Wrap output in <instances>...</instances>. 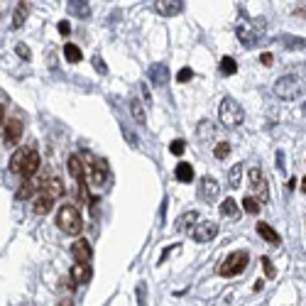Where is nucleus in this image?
<instances>
[{
    "label": "nucleus",
    "mask_w": 306,
    "mask_h": 306,
    "mask_svg": "<svg viewBox=\"0 0 306 306\" xmlns=\"http://www.w3.org/2000/svg\"><path fill=\"white\" fill-rule=\"evenodd\" d=\"M243 120H245V113L237 106V100L225 96L221 100V106H218V123H221L223 127H228V130H235Z\"/></svg>",
    "instance_id": "nucleus-1"
},
{
    "label": "nucleus",
    "mask_w": 306,
    "mask_h": 306,
    "mask_svg": "<svg viewBox=\"0 0 306 306\" xmlns=\"http://www.w3.org/2000/svg\"><path fill=\"white\" fill-rule=\"evenodd\" d=\"M56 225L66 235H79L84 230V218H81V213H79L76 206H61L56 211Z\"/></svg>",
    "instance_id": "nucleus-2"
},
{
    "label": "nucleus",
    "mask_w": 306,
    "mask_h": 306,
    "mask_svg": "<svg viewBox=\"0 0 306 306\" xmlns=\"http://www.w3.org/2000/svg\"><path fill=\"white\" fill-rule=\"evenodd\" d=\"M275 93L282 100H296V98L304 93V84H301V76L296 74H287V76H279L277 84H275Z\"/></svg>",
    "instance_id": "nucleus-3"
},
{
    "label": "nucleus",
    "mask_w": 306,
    "mask_h": 306,
    "mask_svg": "<svg viewBox=\"0 0 306 306\" xmlns=\"http://www.w3.org/2000/svg\"><path fill=\"white\" fill-rule=\"evenodd\" d=\"M248 260H250V257H248L245 250L230 252L221 262V267H218V275H221V277H235V275H240V272L248 267Z\"/></svg>",
    "instance_id": "nucleus-4"
},
{
    "label": "nucleus",
    "mask_w": 306,
    "mask_h": 306,
    "mask_svg": "<svg viewBox=\"0 0 306 306\" xmlns=\"http://www.w3.org/2000/svg\"><path fill=\"white\" fill-rule=\"evenodd\" d=\"M3 125H5V130H3V140H5V145H8V147L17 145L20 138H22V120H20V118H10V120H5Z\"/></svg>",
    "instance_id": "nucleus-5"
},
{
    "label": "nucleus",
    "mask_w": 306,
    "mask_h": 306,
    "mask_svg": "<svg viewBox=\"0 0 306 306\" xmlns=\"http://www.w3.org/2000/svg\"><path fill=\"white\" fill-rule=\"evenodd\" d=\"M248 181H250V186L260 194V203H267V179H264V174H262V169H257V167H252L250 172H248Z\"/></svg>",
    "instance_id": "nucleus-6"
},
{
    "label": "nucleus",
    "mask_w": 306,
    "mask_h": 306,
    "mask_svg": "<svg viewBox=\"0 0 306 306\" xmlns=\"http://www.w3.org/2000/svg\"><path fill=\"white\" fill-rule=\"evenodd\" d=\"M194 240L196 243H211L213 237L218 235V223L216 221H201L198 225L194 228Z\"/></svg>",
    "instance_id": "nucleus-7"
},
{
    "label": "nucleus",
    "mask_w": 306,
    "mask_h": 306,
    "mask_svg": "<svg viewBox=\"0 0 306 306\" xmlns=\"http://www.w3.org/2000/svg\"><path fill=\"white\" fill-rule=\"evenodd\" d=\"M218 191H221V184L213 179V177H203L201 186H198V198L203 203H213L218 198Z\"/></svg>",
    "instance_id": "nucleus-8"
},
{
    "label": "nucleus",
    "mask_w": 306,
    "mask_h": 306,
    "mask_svg": "<svg viewBox=\"0 0 306 306\" xmlns=\"http://www.w3.org/2000/svg\"><path fill=\"white\" fill-rule=\"evenodd\" d=\"M106 181H108V162L106 159H96L93 169H91V184L98 186V189H103Z\"/></svg>",
    "instance_id": "nucleus-9"
},
{
    "label": "nucleus",
    "mask_w": 306,
    "mask_h": 306,
    "mask_svg": "<svg viewBox=\"0 0 306 306\" xmlns=\"http://www.w3.org/2000/svg\"><path fill=\"white\" fill-rule=\"evenodd\" d=\"M154 8L164 17H174V15L184 13V0H159V3H154Z\"/></svg>",
    "instance_id": "nucleus-10"
},
{
    "label": "nucleus",
    "mask_w": 306,
    "mask_h": 306,
    "mask_svg": "<svg viewBox=\"0 0 306 306\" xmlns=\"http://www.w3.org/2000/svg\"><path fill=\"white\" fill-rule=\"evenodd\" d=\"M71 255H74V260H76L79 264H88L93 250H91V245H88L86 240H74V245H71Z\"/></svg>",
    "instance_id": "nucleus-11"
},
{
    "label": "nucleus",
    "mask_w": 306,
    "mask_h": 306,
    "mask_svg": "<svg viewBox=\"0 0 306 306\" xmlns=\"http://www.w3.org/2000/svg\"><path fill=\"white\" fill-rule=\"evenodd\" d=\"M40 191L42 194H47L49 198H54V201H59L61 196H64V184H61V179H42V186H40Z\"/></svg>",
    "instance_id": "nucleus-12"
},
{
    "label": "nucleus",
    "mask_w": 306,
    "mask_h": 306,
    "mask_svg": "<svg viewBox=\"0 0 306 306\" xmlns=\"http://www.w3.org/2000/svg\"><path fill=\"white\" fill-rule=\"evenodd\" d=\"M40 186H42V179H25L22 186L17 189V198L25 201V198H35L40 194Z\"/></svg>",
    "instance_id": "nucleus-13"
},
{
    "label": "nucleus",
    "mask_w": 306,
    "mask_h": 306,
    "mask_svg": "<svg viewBox=\"0 0 306 306\" xmlns=\"http://www.w3.org/2000/svg\"><path fill=\"white\" fill-rule=\"evenodd\" d=\"M52 209H54V198H49V196L42 194V191L32 198V211H35L37 216H47Z\"/></svg>",
    "instance_id": "nucleus-14"
},
{
    "label": "nucleus",
    "mask_w": 306,
    "mask_h": 306,
    "mask_svg": "<svg viewBox=\"0 0 306 306\" xmlns=\"http://www.w3.org/2000/svg\"><path fill=\"white\" fill-rule=\"evenodd\" d=\"M40 164H42V159H40V154L35 152V150H29L27 152V159H25V164H22V177L25 179H32L35 174H37V169H40Z\"/></svg>",
    "instance_id": "nucleus-15"
},
{
    "label": "nucleus",
    "mask_w": 306,
    "mask_h": 306,
    "mask_svg": "<svg viewBox=\"0 0 306 306\" xmlns=\"http://www.w3.org/2000/svg\"><path fill=\"white\" fill-rule=\"evenodd\" d=\"M147 76H150V81H152L154 86H164L167 84V79H169L167 64H152L150 71H147Z\"/></svg>",
    "instance_id": "nucleus-16"
},
{
    "label": "nucleus",
    "mask_w": 306,
    "mask_h": 306,
    "mask_svg": "<svg viewBox=\"0 0 306 306\" xmlns=\"http://www.w3.org/2000/svg\"><path fill=\"white\" fill-rule=\"evenodd\" d=\"M69 277L74 279V284H88V279H91V267L88 264H74L69 272Z\"/></svg>",
    "instance_id": "nucleus-17"
},
{
    "label": "nucleus",
    "mask_w": 306,
    "mask_h": 306,
    "mask_svg": "<svg viewBox=\"0 0 306 306\" xmlns=\"http://www.w3.org/2000/svg\"><path fill=\"white\" fill-rule=\"evenodd\" d=\"M66 169H69V174L74 177V179H84V162H81V157L79 154H71L69 157V162H66Z\"/></svg>",
    "instance_id": "nucleus-18"
},
{
    "label": "nucleus",
    "mask_w": 306,
    "mask_h": 306,
    "mask_svg": "<svg viewBox=\"0 0 306 306\" xmlns=\"http://www.w3.org/2000/svg\"><path fill=\"white\" fill-rule=\"evenodd\" d=\"M174 174H177V181H181V184L194 181V167H191L189 162H179L177 169H174Z\"/></svg>",
    "instance_id": "nucleus-19"
},
{
    "label": "nucleus",
    "mask_w": 306,
    "mask_h": 306,
    "mask_svg": "<svg viewBox=\"0 0 306 306\" xmlns=\"http://www.w3.org/2000/svg\"><path fill=\"white\" fill-rule=\"evenodd\" d=\"M257 233L262 235V240H267L269 245H279V235H277V230L272 228V225H267V223H257Z\"/></svg>",
    "instance_id": "nucleus-20"
},
{
    "label": "nucleus",
    "mask_w": 306,
    "mask_h": 306,
    "mask_svg": "<svg viewBox=\"0 0 306 306\" xmlns=\"http://www.w3.org/2000/svg\"><path fill=\"white\" fill-rule=\"evenodd\" d=\"M27 152H29V150H25V147H22V150H17V152L10 157V164H8V169H10L13 174H20V172H22V164H25V159H27Z\"/></svg>",
    "instance_id": "nucleus-21"
},
{
    "label": "nucleus",
    "mask_w": 306,
    "mask_h": 306,
    "mask_svg": "<svg viewBox=\"0 0 306 306\" xmlns=\"http://www.w3.org/2000/svg\"><path fill=\"white\" fill-rule=\"evenodd\" d=\"M27 3H17V8H15V15H13V29H20L25 25V20H27Z\"/></svg>",
    "instance_id": "nucleus-22"
},
{
    "label": "nucleus",
    "mask_w": 306,
    "mask_h": 306,
    "mask_svg": "<svg viewBox=\"0 0 306 306\" xmlns=\"http://www.w3.org/2000/svg\"><path fill=\"white\" fill-rule=\"evenodd\" d=\"M196 221H198V213H196V211H189V213H184V216L179 218L177 230H179V233H186V230H191V228H194Z\"/></svg>",
    "instance_id": "nucleus-23"
},
{
    "label": "nucleus",
    "mask_w": 306,
    "mask_h": 306,
    "mask_svg": "<svg viewBox=\"0 0 306 306\" xmlns=\"http://www.w3.org/2000/svg\"><path fill=\"white\" fill-rule=\"evenodd\" d=\"M130 113H132L135 123L145 125V106H142V100H140V98H132V100H130Z\"/></svg>",
    "instance_id": "nucleus-24"
},
{
    "label": "nucleus",
    "mask_w": 306,
    "mask_h": 306,
    "mask_svg": "<svg viewBox=\"0 0 306 306\" xmlns=\"http://www.w3.org/2000/svg\"><path fill=\"white\" fill-rule=\"evenodd\" d=\"M64 56H66V61H71V64H79V61L84 59L81 49H79L76 44H64Z\"/></svg>",
    "instance_id": "nucleus-25"
},
{
    "label": "nucleus",
    "mask_w": 306,
    "mask_h": 306,
    "mask_svg": "<svg viewBox=\"0 0 306 306\" xmlns=\"http://www.w3.org/2000/svg\"><path fill=\"white\" fill-rule=\"evenodd\" d=\"M237 71V64L233 56H223L221 59V74H225V76H233Z\"/></svg>",
    "instance_id": "nucleus-26"
},
{
    "label": "nucleus",
    "mask_w": 306,
    "mask_h": 306,
    "mask_svg": "<svg viewBox=\"0 0 306 306\" xmlns=\"http://www.w3.org/2000/svg\"><path fill=\"white\" fill-rule=\"evenodd\" d=\"M240 179H243V164H235V167L230 169V174H228L230 189H237V186H240Z\"/></svg>",
    "instance_id": "nucleus-27"
},
{
    "label": "nucleus",
    "mask_w": 306,
    "mask_h": 306,
    "mask_svg": "<svg viewBox=\"0 0 306 306\" xmlns=\"http://www.w3.org/2000/svg\"><path fill=\"white\" fill-rule=\"evenodd\" d=\"M69 10L74 15H79V17H88V15H91L88 3H76V0H74V3H69Z\"/></svg>",
    "instance_id": "nucleus-28"
},
{
    "label": "nucleus",
    "mask_w": 306,
    "mask_h": 306,
    "mask_svg": "<svg viewBox=\"0 0 306 306\" xmlns=\"http://www.w3.org/2000/svg\"><path fill=\"white\" fill-rule=\"evenodd\" d=\"M221 213L223 216H235L237 213V201L235 198H225L221 203Z\"/></svg>",
    "instance_id": "nucleus-29"
},
{
    "label": "nucleus",
    "mask_w": 306,
    "mask_h": 306,
    "mask_svg": "<svg viewBox=\"0 0 306 306\" xmlns=\"http://www.w3.org/2000/svg\"><path fill=\"white\" fill-rule=\"evenodd\" d=\"M243 209L248 211V213H252V216H255V213L260 211V201H257L255 196H245V198H243Z\"/></svg>",
    "instance_id": "nucleus-30"
},
{
    "label": "nucleus",
    "mask_w": 306,
    "mask_h": 306,
    "mask_svg": "<svg viewBox=\"0 0 306 306\" xmlns=\"http://www.w3.org/2000/svg\"><path fill=\"white\" fill-rule=\"evenodd\" d=\"M213 154H216V159H225V157L230 154V145H228V142H218L216 150H213Z\"/></svg>",
    "instance_id": "nucleus-31"
},
{
    "label": "nucleus",
    "mask_w": 306,
    "mask_h": 306,
    "mask_svg": "<svg viewBox=\"0 0 306 306\" xmlns=\"http://www.w3.org/2000/svg\"><path fill=\"white\" fill-rule=\"evenodd\" d=\"M184 150H186L184 140H174V142H172V147H169V152L177 154V157H179V154H184Z\"/></svg>",
    "instance_id": "nucleus-32"
},
{
    "label": "nucleus",
    "mask_w": 306,
    "mask_h": 306,
    "mask_svg": "<svg viewBox=\"0 0 306 306\" xmlns=\"http://www.w3.org/2000/svg\"><path fill=\"white\" fill-rule=\"evenodd\" d=\"M191 79H194V71L191 69H181L179 74H177V81H179V84H186V81H191Z\"/></svg>",
    "instance_id": "nucleus-33"
},
{
    "label": "nucleus",
    "mask_w": 306,
    "mask_h": 306,
    "mask_svg": "<svg viewBox=\"0 0 306 306\" xmlns=\"http://www.w3.org/2000/svg\"><path fill=\"white\" fill-rule=\"evenodd\" d=\"M262 267H264V275H267V279L275 277V264H272V260H269V257H262Z\"/></svg>",
    "instance_id": "nucleus-34"
},
{
    "label": "nucleus",
    "mask_w": 306,
    "mask_h": 306,
    "mask_svg": "<svg viewBox=\"0 0 306 306\" xmlns=\"http://www.w3.org/2000/svg\"><path fill=\"white\" fill-rule=\"evenodd\" d=\"M15 49H17V54L22 56V59H27V61H29V56H32V52H29V47H25V44H17Z\"/></svg>",
    "instance_id": "nucleus-35"
},
{
    "label": "nucleus",
    "mask_w": 306,
    "mask_h": 306,
    "mask_svg": "<svg viewBox=\"0 0 306 306\" xmlns=\"http://www.w3.org/2000/svg\"><path fill=\"white\" fill-rule=\"evenodd\" d=\"M93 66H96L98 74H106V71H108V66L103 64V59H100V56H93Z\"/></svg>",
    "instance_id": "nucleus-36"
},
{
    "label": "nucleus",
    "mask_w": 306,
    "mask_h": 306,
    "mask_svg": "<svg viewBox=\"0 0 306 306\" xmlns=\"http://www.w3.org/2000/svg\"><path fill=\"white\" fill-rule=\"evenodd\" d=\"M56 29H59V35H69V32H71V25L66 22V20H61V22L56 25Z\"/></svg>",
    "instance_id": "nucleus-37"
},
{
    "label": "nucleus",
    "mask_w": 306,
    "mask_h": 306,
    "mask_svg": "<svg viewBox=\"0 0 306 306\" xmlns=\"http://www.w3.org/2000/svg\"><path fill=\"white\" fill-rule=\"evenodd\" d=\"M260 61H262L264 66H272V61H275V56L269 54V52H264V54L260 56Z\"/></svg>",
    "instance_id": "nucleus-38"
},
{
    "label": "nucleus",
    "mask_w": 306,
    "mask_h": 306,
    "mask_svg": "<svg viewBox=\"0 0 306 306\" xmlns=\"http://www.w3.org/2000/svg\"><path fill=\"white\" fill-rule=\"evenodd\" d=\"M123 135H125V138L130 140V145H132V147H138V138H135V135H132V132L127 130V127H123Z\"/></svg>",
    "instance_id": "nucleus-39"
},
{
    "label": "nucleus",
    "mask_w": 306,
    "mask_h": 306,
    "mask_svg": "<svg viewBox=\"0 0 306 306\" xmlns=\"http://www.w3.org/2000/svg\"><path fill=\"white\" fill-rule=\"evenodd\" d=\"M142 96H145V103H150V100H152V96H150V88H147L145 84H142Z\"/></svg>",
    "instance_id": "nucleus-40"
},
{
    "label": "nucleus",
    "mask_w": 306,
    "mask_h": 306,
    "mask_svg": "<svg viewBox=\"0 0 306 306\" xmlns=\"http://www.w3.org/2000/svg\"><path fill=\"white\" fill-rule=\"evenodd\" d=\"M5 123V103H0V125Z\"/></svg>",
    "instance_id": "nucleus-41"
},
{
    "label": "nucleus",
    "mask_w": 306,
    "mask_h": 306,
    "mask_svg": "<svg viewBox=\"0 0 306 306\" xmlns=\"http://www.w3.org/2000/svg\"><path fill=\"white\" fill-rule=\"evenodd\" d=\"M61 306H66V304H61Z\"/></svg>",
    "instance_id": "nucleus-42"
}]
</instances>
